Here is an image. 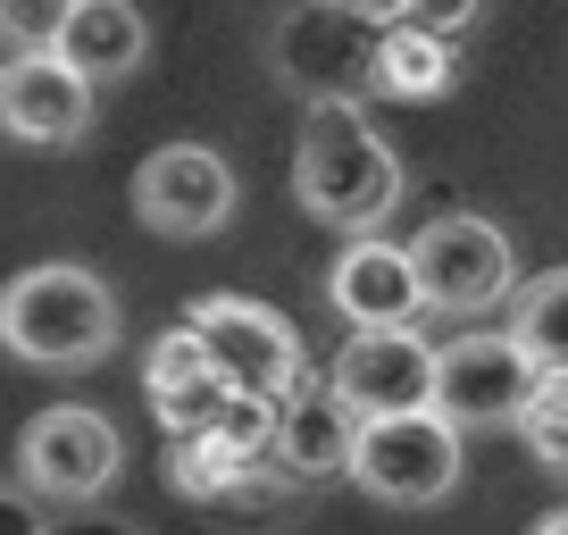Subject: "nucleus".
<instances>
[{
  "instance_id": "4be33fe9",
  "label": "nucleus",
  "mask_w": 568,
  "mask_h": 535,
  "mask_svg": "<svg viewBox=\"0 0 568 535\" xmlns=\"http://www.w3.org/2000/svg\"><path fill=\"white\" fill-rule=\"evenodd\" d=\"M359 9H368L376 26H402V0H359Z\"/></svg>"
},
{
  "instance_id": "f03ea898",
  "label": "nucleus",
  "mask_w": 568,
  "mask_h": 535,
  "mask_svg": "<svg viewBox=\"0 0 568 535\" xmlns=\"http://www.w3.org/2000/svg\"><path fill=\"white\" fill-rule=\"evenodd\" d=\"M0 335L26 369H92L118 352V293L84 260H42L0 293Z\"/></svg>"
},
{
  "instance_id": "423d86ee",
  "label": "nucleus",
  "mask_w": 568,
  "mask_h": 535,
  "mask_svg": "<svg viewBox=\"0 0 568 535\" xmlns=\"http://www.w3.org/2000/svg\"><path fill=\"white\" fill-rule=\"evenodd\" d=\"M184 326H193L201 343H210V360L226 369L234 393H251V402H284V393L302 385V335H293V319L267 302H243V293H210V302L184 310Z\"/></svg>"
},
{
  "instance_id": "1a4fd4ad",
  "label": "nucleus",
  "mask_w": 568,
  "mask_h": 535,
  "mask_svg": "<svg viewBox=\"0 0 568 535\" xmlns=\"http://www.w3.org/2000/svg\"><path fill=\"white\" fill-rule=\"evenodd\" d=\"M535 385H544V369L510 343V326L501 335H460L444 343V369H435V411L460 418V427H518Z\"/></svg>"
},
{
  "instance_id": "6e6552de",
  "label": "nucleus",
  "mask_w": 568,
  "mask_h": 535,
  "mask_svg": "<svg viewBox=\"0 0 568 535\" xmlns=\"http://www.w3.org/2000/svg\"><path fill=\"white\" fill-rule=\"evenodd\" d=\"M134 218L168 243H201L234 218V168L210 143H168L134 168Z\"/></svg>"
},
{
  "instance_id": "f257e3e1",
  "label": "nucleus",
  "mask_w": 568,
  "mask_h": 535,
  "mask_svg": "<svg viewBox=\"0 0 568 535\" xmlns=\"http://www.w3.org/2000/svg\"><path fill=\"white\" fill-rule=\"evenodd\" d=\"M293 193L318 226L376 234L402 201V151L368 125L359 101H318L302 118V143H293Z\"/></svg>"
},
{
  "instance_id": "dca6fc26",
  "label": "nucleus",
  "mask_w": 568,
  "mask_h": 535,
  "mask_svg": "<svg viewBox=\"0 0 568 535\" xmlns=\"http://www.w3.org/2000/svg\"><path fill=\"white\" fill-rule=\"evenodd\" d=\"M59 51L75 59V68L92 75V84H109V75H134L142 51H151V26H142L134 0H75L68 18V42Z\"/></svg>"
},
{
  "instance_id": "6ab92c4d",
  "label": "nucleus",
  "mask_w": 568,
  "mask_h": 535,
  "mask_svg": "<svg viewBox=\"0 0 568 535\" xmlns=\"http://www.w3.org/2000/svg\"><path fill=\"white\" fill-rule=\"evenodd\" d=\"M518 444H527L551 477H568V376H544V385H535L527 418H518Z\"/></svg>"
},
{
  "instance_id": "f8f14e48",
  "label": "nucleus",
  "mask_w": 568,
  "mask_h": 535,
  "mask_svg": "<svg viewBox=\"0 0 568 535\" xmlns=\"http://www.w3.org/2000/svg\"><path fill=\"white\" fill-rule=\"evenodd\" d=\"M435 369H444V352H426L418 326H393V335H352L326 376L359 418H385V411H435Z\"/></svg>"
},
{
  "instance_id": "5701e85b",
  "label": "nucleus",
  "mask_w": 568,
  "mask_h": 535,
  "mask_svg": "<svg viewBox=\"0 0 568 535\" xmlns=\"http://www.w3.org/2000/svg\"><path fill=\"white\" fill-rule=\"evenodd\" d=\"M527 535H568V511H544V518H535Z\"/></svg>"
},
{
  "instance_id": "7ed1b4c3",
  "label": "nucleus",
  "mask_w": 568,
  "mask_h": 535,
  "mask_svg": "<svg viewBox=\"0 0 568 535\" xmlns=\"http://www.w3.org/2000/svg\"><path fill=\"white\" fill-rule=\"evenodd\" d=\"M376 51H385V26L359 0H293L276 18V34H267V68L310 109L376 92Z\"/></svg>"
},
{
  "instance_id": "39448f33",
  "label": "nucleus",
  "mask_w": 568,
  "mask_h": 535,
  "mask_svg": "<svg viewBox=\"0 0 568 535\" xmlns=\"http://www.w3.org/2000/svg\"><path fill=\"white\" fill-rule=\"evenodd\" d=\"M426 276V310H444V319H485V310L518 302V251L494 218H435V226L409 243Z\"/></svg>"
},
{
  "instance_id": "412c9836",
  "label": "nucleus",
  "mask_w": 568,
  "mask_h": 535,
  "mask_svg": "<svg viewBox=\"0 0 568 535\" xmlns=\"http://www.w3.org/2000/svg\"><path fill=\"white\" fill-rule=\"evenodd\" d=\"M477 18V0H402V26H426V34H460Z\"/></svg>"
},
{
  "instance_id": "ddd939ff",
  "label": "nucleus",
  "mask_w": 568,
  "mask_h": 535,
  "mask_svg": "<svg viewBox=\"0 0 568 535\" xmlns=\"http://www.w3.org/2000/svg\"><path fill=\"white\" fill-rule=\"evenodd\" d=\"M0 118L18 143H84L92 125V75L68 51H18L0 68Z\"/></svg>"
},
{
  "instance_id": "a211bd4d",
  "label": "nucleus",
  "mask_w": 568,
  "mask_h": 535,
  "mask_svg": "<svg viewBox=\"0 0 568 535\" xmlns=\"http://www.w3.org/2000/svg\"><path fill=\"white\" fill-rule=\"evenodd\" d=\"M510 343L544 376H568V268H544L535 285H518L510 302Z\"/></svg>"
},
{
  "instance_id": "f3484780",
  "label": "nucleus",
  "mask_w": 568,
  "mask_h": 535,
  "mask_svg": "<svg viewBox=\"0 0 568 535\" xmlns=\"http://www.w3.org/2000/svg\"><path fill=\"white\" fill-rule=\"evenodd\" d=\"M376 92H385V101H444V92H452V34H426V26H385V51H376Z\"/></svg>"
},
{
  "instance_id": "aec40b11",
  "label": "nucleus",
  "mask_w": 568,
  "mask_h": 535,
  "mask_svg": "<svg viewBox=\"0 0 568 535\" xmlns=\"http://www.w3.org/2000/svg\"><path fill=\"white\" fill-rule=\"evenodd\" d=\"M68 18H75V0H0V34L18 51H59Z\"/></svg>"
},
{
  "instance_id": "0eeeda50",
  "label": "nucleus",
  "mask_w": 568,
  "mask_h": 535,
  "mask_svg": "<svg viewBox=\"0 0 568 535\" xmlns=\"http://www.w3.org/2000/svg\"><path fill=\"white\" fill-rule=\"evenodd\" d=\"M118 468H125L118 427H109L101 411H75V402L42 411L34 427L18 435V485L42 494V502H101L109 485H118Z\"/></svg>"
},
{
  "instance_id": "4468645a",
  "label": "nucleus",
  "mask_w": 568,
  "mask_h": 535,
  "mask_svg": "<svg viewBox=\"0 0 568 535\" xmlns=\"http://www.w3.org/2000/svg\"><path fill=\"white\" fill-rule=\"evenodd\" d=\"M359 427H368V418L335 393V376H302V385L276 402V468H284V477H302V485L352 477Z\"/></svg>"
},
{
  "instance_id": "9b49d317",
  "label": "nucleus",
  "mask_w": 568,
  "mask_h": 535,
  "mask_svg": "<svg viewBox=\"0 0 568 535\" xmlns=\"http://www.w3.org/2000/svg\"><path fill=\"white\" fill-rule=\"evenodd\" d=\"M326 302L352 335H393V326L426 319V276L409 260V243H385V234H352V251L326 276Z\"/></svg>"
},
{
  "instance_id": "9d476101",
  "label": "nucleus",
  "mask_w": 568,
  "mask_h": 535,
  "mask_svg": "<svg viewBox=\"0 0 568 535\" xmlns=\"http://www.w3.org/2000/svg\"><path fill=\"white\" fill-rule=\"evenodd\" d=\"M267 452H276V402H234L217 427L201 435H168V477H176V494L193 502H243L251 485H260Z\"/></svg>"
},
{
  "instance_id": "2eb2a0df",
  "label": "nucleus",
  "mask_w": 568,
  "mask_h": 535,
  "mask_svg": "<svg viewBox=\"0 0 568 535\" xmlns=\"http://www.w3.org/2000/svg\"><path fill=\"white\" fill-rule=\"evenodd\" d=\"M142 393H151V411H160L168 435H201V427H217V418L243 402L193 326H168V335L142 352Z\"/></svg>"
},
{
  "instance_id": "20e7f679",
  "label": "nucleus",
  "mask_w": 568,
  "mask_h": 535,
  "mask_svg": "<svg viewBox=\"0 0 568 535\" xmlns=\"http://www.w3.org/2000/svg\"><path fill=\"white\" fill-rule=\"evenodd\" d=\"M460 418L444 411H385L359 427V461H352V485L393 511H426L460 485Z\"/></svg>"
}]
</instances>
